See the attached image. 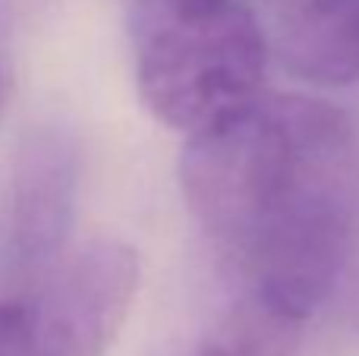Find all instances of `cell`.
I'll return each mask as SVG.
<instances>
[{"instance_id": "cell-5", "label": "cell", "mask_w": 359, "mask_h": 356, "mask_svg": "<svg viewBox=\"0 0 359 356\" xmlns=\"http://www.w3.org/2000/svg\"><path fill=\"white\" fill-rule=\"evenodd\" d=\"M278 57L306 82H359V0H290L280 16Z\"/></svg>"}, {"instance_id": "cell-3", "label": "cell", "mask_w": 359, "mask_h": 356, "mask_svg": "<svg viewBox=\"0 0 359 356\" xmlns=\"http://www.w3.org/2000/svg\"><path fill=\"white\" fill-rule=\"evenodd\" d=\"M139 287V256L101 240L0 300V356H104Z\"/></svg>"}, {"instance_id": "cell-4", "label": "cell", "mask_w": 359, "mask_h": 356, "mask_svg": "<svg viewBox=\"0 0 359 356\" xmlns=\"http://www.w3.org/2000/svg\"><path fill=\"white\" fill-rule=\"evenodd\" d=\"M79 149L63 126H38L19 142L0 227V278L32 281L57 262L73 224Z\"/></svg>"}, {"instance_id": "cell-2", "label": "cell", "mask_w": 359, "mask_h": 356, "mask_svg": "<svg viewBox=\"0 0 359 356\" xmlns=\"http://www.w3.org/2000/svg\"><path fill=\"white\" fill-rule=\"evenodd\" d=\"M130 29L139 95L164 126L192 136L259 95L268 44L236 0H136Z\"/></svg>"}, {"instance_id": "cell-6", "label": "cell", "mask_w": 359, "mask_h": 356, "mask_svg": "<svg viewBox=\"0 0 359 356\" xmlns=\"http://www.w3.org/2000/svg\"><path fill=\"white\" fill-rule=\"evenodd\" d=\"M303 319L243 290L208 328L170 356H293Z\"/></svg>"}, {"instance_id": "cell-1", "label": "cell", "mask_w": 359, "mask_h": 356, "mask_svg": "<svg viewBox=\"0 0 359 356\" xmlns=\"http://www.w3.org/2000/svg\"><path fill=\"white\" fill-rule=\"evenodd\" d=\"M180 183L243 290L303 322L331 296L359 221V142L337 107L255 95L192 132Z\"/></svg>"}]
</instances>
